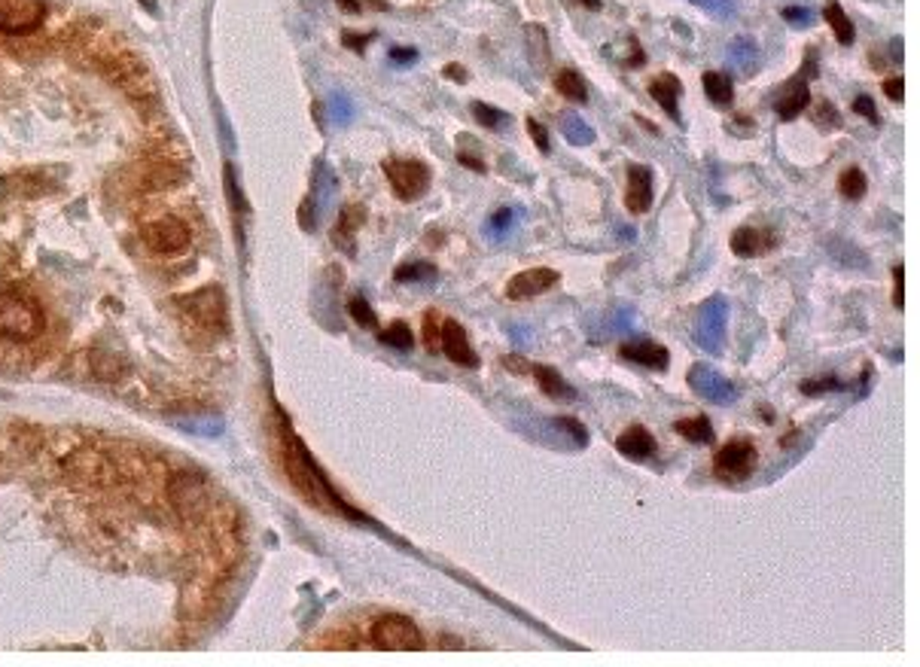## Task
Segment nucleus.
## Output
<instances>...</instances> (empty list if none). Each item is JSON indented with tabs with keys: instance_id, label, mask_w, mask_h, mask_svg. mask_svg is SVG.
<instances>
[{
	"instance_id": "nucleus-32",
	"label": "nucleus",
	"mask_w": 920,
	"mask_h": 667,
	"mask_svg": "<svg viewBox=\"0 0 920 667\" xmlns=\"http://www.w3.org/2000/svg\"><path fill=\"white\" fill-rule=\"evenodd\" d=\"M439 336H442V314L437 308L424 314V345L430 354H439Z\"/></svg>"
},
{
	"instance_id": "nucleus-50",
	"label": "nucleus",
	"mask_w": 920,
	"mask_h": 667,
	"mask_svg": "<svg viewBox=\"0 0 920 667\" xmlns=\"http://www.w3.org/2000/svg\"><path fill=\"white\" fill-rule=\"evenodd\" d=\"M582 4H588V10H601V0H582Z\"/></svg>"
},
{
	"instance_id": "nucleus-29",
	"label": "nucleus",
	"mask_w": 920,
	"mask_h": 667,
	"mask_svg": "<svg viewBox=\"0 0 920 667\" xmlns=\"http://www.w3.org/2000/svg\"><path fill=\"white\" fill-rule=\"evenodd\" d=\"M378 341H381L384 347H393V351H408V347L415 345V336L406 323H390V327L378 336Z\"/></svg>"
},
{
	"instance_id": "nucleus-46",
	"label": "nucleus",
	"mask_w": 920,
	"mask_h": 667,
	"mask_svg": "<svg viewBox=\"0 0 920 667\" xmlns=\"http://www.w3.org/2000/svg\"><path fill=\"white\" fill-rule=\"evenodd\" d=\"M906 292H902V265H893V305L902 308Z\"/></svg>"
},
{
	"instance_id": "nucleus-4",
	"label": "nucleus",
	"mask_w": 920,
	"mask_h": 667,
	"mask_svg": "<svg viewBox=\"0 0 920 667\" xmlns=\"http://www.w3.org/2000/svg\"><path fill=\"white\" fill-rule=\"evenodd\" d=\"M756 460H759V454H756V445L750 442V439L737 436V439L726 442L717 451V458H713V476H717L719 482H726V485L746 482V478L753 476V469H756Z\"/></svg>"
},
{
	"instance_id": "nucleus-5",
	"label": "nucleus",
	"mask_w": 920,
	"mask_h": 667,
	"mask_svg": "<svg viewBox=\"0 0 920 667\" xmlns=\"http://www.w3.org/2000/svg\"><path fill=\"white\" fill-rule=\"evenodd\" d=\"M381 168L402 201H415L430 190V168L421 159H384Z\"/></svg>"
},
{
	"instance_id": "nucleus-14",
	"label": "nucleus",
	"mask_w": 920,
	"mask_h": 667,
	"mask_svg": "<svg viewBox=\"0 0 920 667\" xmlns=\"http://www.w3.org/2000/svg\"><path fill=\"white\" fill-rule=\"evenodd\" d=\"M811 104V88H808V77L799 70V77L790 79L784 88H780V95H777V101H774V110H777V116L780 119H795L799 113H804V107Z\"/></svg>"
},
{
	"instance_id": "nucleus-10",
	"label": "nucleus",
	"mask_w": 920,
	"mask_h": 667,
	"mask_svg": "<svg viewBox=\"0 0 920 667\" xmlns=\"http://www.w3.org/2000/svg\"><path fill=\"white\" fill-rule=\"evenodd\" d=\"M439 351L448 357L451 363L475 369L479 366V354L473 351L470 338H466L464 327L457 320H442V336H439Z\"/></svg>"
},
{
	"instance_id": "nucleus-2",
	"label": "nucleus",
	"mask_w": 920,
	"mask_h": 667,
	"mask_svg": "<svg viewBox=\"0 0 920 667\" xmlns=\"http://www.w3.org/2000/svg\"><path fill=\"white\" fill-rule=\"evenodd\" d=\"M369 646L378 649V653H421L427 644L408 616L384 613L369 628Z\"/></svg>"
},
{
	"instance_id": "nucleus-13",
	"label": "nucleus",
	"mask_w": 920,
	"mask_h": 667,
	"mask_svg": "<svg viewBox=\"0 0 920 667\" xmlns=\"http://www.w3.org/2000/svg\"><path fill=\"white\" fill-rule=\"evenodd\" d=\"M625 208L631 210V214H646V210L652 208V168L649 165H631L628 168Z\"/></svg>"
},
{
	"instance_id": "nucleus-44",
	"label": "nucleus",
	"mask_w": 920,
	"mask_h": 667,
	"mask_svg": "<svg viewBox=\"0 0 920 667\" xmlns=\"http://www.w3.org/2000/svg\"><path fill=\"white\" fill-rule=\"evenodd\" d=\"M372 37L375 34H351V31H344L342 40H344V46H351L354 52H363V49L372 43Z\"/></svg>"
},
{
	"instance_id": "nucleus-20",
	"label": "nucleus",
	"mask_w": 920,
	"mask_h": 667,
	"mask_svg": "<svg viewBox=\"0 0 920 667\" xmlns=\"http://www.w3.org/2000/svg\"><path fill=\"white\" fill-rule=\"evenodd\" d=\"M701 86H704V92H708V97L717 107H732L735 104V83H732V77L728 73H722V70H708L701 77Z\"/></svg>"
},
{
	"instance_id": "nucleus-16",
	"label": "nucleus",
	"mask_w": 920,
	"mask_h": 667,
	"mask_svg": "<svg viewBox=\"0 0 920 667\" xmlns=\"http://www.w3.org/2000/svg\"><path fill=\"white\" fill-rule=\"evenodd\" d=\"M774 232H762V229H753V226H741L735 235H732V250H735V256H741V259H753V256H762L765 250L774 247Z\"/></svg>"
},
{
	"instance_id": "nucleus-39",
	"label": "nucleus",
	"mask_w": 920,
	"mask_h": 667,
	"mask_svg": "<svg viewBox=\"0 0 920 667\" xmlns=\"http://www.w3.org/2000/svg\"><path fill=\"white\" fill-rule=\"evenodd\" d=\"M692 4L701 6V10H708L710 15H719V19H726V15L735 13V0H692Z\"/></svg>"
},
{
	"instance_id": "nucleus-35",
	"label": "nucleus",
	"mask_w": 920,
	"mask_h": 667,
	"mask_svg": "<svg viewBox=\"0 0 920 667\" xmlns=\"http://www.w3.org/2000/svg\"><path fill=\"white\" fill-rule=\"evenodd\" d=\"M519 223V210H512V208H500L494 217H491V223H488V229L494 232V235H503L509 232L512 226Z\"/></svg>"
},
{
	"instance_id": "nucleus-23",
	"label": "nucleus",
	"mask_w": 920,
	"mask_h": 667,
	"mask_svg": "<svg viewBox=\"0 0 920 667\" xmlns=\"http://www.w3.org/2000/svg\"><path fill=\"white\" fill-rule=\"evenodd\" d=\"M524 40H528V59L533 68H549V59H552V49H549V37L543 24H528L524 28Z\"/></svg>"
},
{
	"instance_id": "nucleus-1",
	"label": "nucleus",
	"mask_w": 920,
	"mask_h": 667,
	"mask_svg": "<svg viewBox=\"0 0 920 667\" xmlns=\"http://www.w3.org/2000/svg\"><path fill=\"white\" fill-rule=\"evenodd\" d=\"M46 327V311L31 292L0 290V338L31 341Z\"/></svg>"
},
{
	"instance_id": "nucleus-31",
	"label": "nucleus",
	"mask_w": 920,
	"mask_h": 667,
	"mask_svg": "<svg viewBox=\"0 0 920 667\" xmlns=\"http://www.w3.org/2000/svg\"><path fill=\"white\" fill-rule=\"evenodd\" d=\"M473 116H475V122H479V125L491 128V132H500V128H503L506 122H509V116H506L503 110L491 107V104H484V101H475V104H473Z\"/></svg>"
},
{
	"instance_id": "nucleus-49",
	"label": "nucleus",
	"mask_w": 920,
	"mask_h": 667,
	"mask_svg": "<svg viewBox=\"0 0 920 667\" xmlns=\"http://www.w3.org/2000/svg\"><path fill=\"white\" fill-rule=\"evenodd\" d=\"M335 113L342 116V122H348L351 113H354V110H351V101L344 95H335Z\"/></svg>"
},
{
	"instance_id": "nucleus-34",
	"label": "nucleus",
	"mask_w": 920,
	"mask_h": 667,
	"mask_svg": "<svg viewBox=\"0 0 920 667\" xmlns=\"http://www.w3.org/2000/svg\"><path fill=\"white\" fill-rule=\"evenodd\" d=\"M814 122H817L820 128H823V132H838V128H841V116H838L835 104H829V101H820L817 104Z\"/></svg>"
},
{
	"instance_id": "nucleus-27",
	"label": "nucleus",
	"mask_w": 920,
	"mask_h": 667,
	"mask_svg": "<svg viewBox=\"0 0 920 667\" xmlns=\"http://www.w3.org/2000/svg\"><path fill=\"white\" fill-rule=\"evenodd\" d=\"M439 274V268L433 263H406L393 272V281L397 283H433Z\"/></svg>"
},
{
	"instance_id": "nucleus-9",
	"label": "nucleus",
	"mask_w": 920,
	"mask_h": 667,
	"mask_svg": "<svg viewBox=\"0 0 920 667\" xmlns=\"http://www.w3.org/2000/svg\"><path fill=\"white\" fill-rule=\"evenodd\" d=\"M180 308L186 311V317H192L199 327L204 329H223L226 327V296L223 290L208 287L199 290L192 296L180 299Z\"/></svg>"
},
{
	"instance_id": "nucleus-28",
	"label": "nucleus",
	"mask_w": 920,
	"mask_h": 667,
	"mask_svg": "<svg viewBox=\"0 0 920 667\" xmlns=\"http://www.w3.org/2000/svg\"><path fill=\"white\" fill-rule=\"evenodd\" d=\"M868 190V181H866V174L857 168V165H850V168H844L841 171V177H838V192L844 195L848 201H859L862 195H866Z\"/></svg>"
},
{
	"instance_id": "nucleus-22",
	"label": "nucleus",
	"mask_w": 920,
	"mask_h": 667,
	"mask_svg": "<svg viewBox=\"0 0 920 667\" xmlns=\"http://www.w3.org/2000/svg\"><path fill=\"white\" fill-rule=\"evenodd\" d=\"M728 61H732L744 77H750L756 70V64H759V43H756L753 37L732 40V46H728Z\"/></svg>"
},
{
	"instance_id": "nucleus-36",
	"label": "nucleus",
	"mask_w": 920,
	"mask_h": 667,
	"mask_svg": "<svg viewBox=\"0 0 920 667\" xmlns=\"http://www.w3.org/2000/svg\"><path fill=\"white\" fill-rule=\"evenodd\" d=\"M555 427H558V430H564V433H570V439L579 445V449H582V445H588V430L582 427L577 418H558V421H555Z\"/></svg>"
},
{
	"instance_id": "nucleus-25",
	"label": "nucleus",
	"mask_w": 920,
	"mask_h": 667,
	"mask_svg": "<svg viewBox=\"0 0 920 667\" xmlns=\"http://www.w3.org/2000/svg\"><path fill=\"white\" fill-rule=\"evenodd\" d=\"M555 88L561 92V97H570V101H577V104H586L588 101L586 79H582L579 70H573V68H561V70L555 73Z\"/></svg>"
},
{
	"instance_id": "nucleus-15",
	"label": "nucleus",
	"mask_w": 920,
	"mask_h": 667,
	"mask_svg": "<svg viewBox=\"0 0 920 667\" xmlns=\"http://www.w3.org/2000/svg\"><path fill=\"white\" fill-rule=\"evenodd\" d=\"M680 92H683V86H680V79L673 77V73H659V77L649 83V97H652L673 122L683 125V119H680Z\"/></svg>"
},
{
	"instance_id": "nucleus-12",
	"label": "nucleus",
	"mask_w": 920,
	"mask_h": 667,
	"mask_svg": "<svg viewBox=\"0 0 920 667\" xmlns=\"http://www.w3.org/2000/svg\"><path fill=\"white\" fill-rule=\"evenodd\" d=\"M619 354H622V360H631V363H637V366H646V369H659V372H664V369L671 366L668 347L659 345V341H652V338H631V341H622Z\"/></svg>"
},
{
	"instance_id": "nucleus-24",
	"label": "nucleus",
	"mask_w": 920,
	"mask_h": 667,
	"mask_svg": "<svg viewBox=\"0 0 920 667\" xmlns=\"http://www.w3.org/2000/svg\"><path fill=\"white\" fill-rule=\"evenodd\" d=\"M823 15H826L829 28H832V34H835V40L841 46H850L853 40H857V28H853V22L848 19V13L841 10V4H838V0H829Z\"/></svg>"
},
{
	"instance_id": "nucleus-30",
	"label": "nucleus",
	"mask_w": 920,
	"mask_h": 667,
	"mask_svg": "<svg viewBox=\"0 0 920 667\" xmlns=\"http://www.w3.org/2000/svg\"><path fill=\"white\" fill-rule=\"evenodd\" d=\"M475 150H479L475 137H470V134H460L457 137V162H460V165H466V168H473L475 174H484L488 168H484V162L479 159V153H475Z\"/></svg>"
},
{
	"instance_id": "nucleus-8",
	"label": "nucleus",
	"mask_w": 920,
	"mask_h": 667,
	"mask_svg": "<svg viewBox=\"0 0 920 667\" xmlns=\"http://www.w3.org/2000/svg\"><path fill=\"white\" fill-rule=\"evenodd\" d=\"M686 384L695 396H701V400H708L713 405H728L737 400V387L728 378H722L708 363H695L686 375Z\"/></svg>"
},
{
	"instance_id": "nucleus-17",
	"label": "nucleus",
	"mask_w": 920,
	"mask_h": 667,
	"mask_svg": "<svg viewBox=\"0 0 920 667\" xmlns=\"http://www.w3.org/2000/svg\"><path fill=\"white\" fill-rule=\"evenodd\" d=\"M615 449H619V454H625V458H631V460H646V458H652V454H655V439H652V433H649L646 427L634 424V427H628L619 439H615Z\"/></svg>"
},
{
	"instance_id": "nucleus-3",
	"label": "nucleus",
	"mask_w": 920,
	"mask_h": 667,
	"mask_svg": "<svg viewBox=\"0 0 920 667\" xmlns=\"http://www.w3.org/2000/svg\"><path fill=\"white\" fill-rule=\"evenodd\" d=\"M726 327H728L726 296H710L708 302L698 308L695 327H692L695 345L708 354H722V347H726Z\"/></svg>"
},
{
	"instance_id": "nucleus-48",
	"label": "nucleus",
	"mask_w": 920,
	"mask_h": 667,
	"mask_svg": "<svg viewBox=\"0 0 920 667\" xmlns=\"http://www.w3.org/2000/svg\"><path fill=\"white\" fill-rule=\"evenodd\" d=\"M500 363H503L509 372H515V375H521V372H530L528 366H533V363H524L521 357H503Z\"/></svg>"
},
{
	"instance_id": "nucleus-38",
	"label": "nucleus",
	"mask_w": 920,
	"mask_h": 667,
	"mask_svg": "<svg viewBox=\"0 0 920 667\" xmlns=\"http://www.w3.org/2000/svg\"><path fill=\"white\" fill-rule=\"evenodd\" d=\"M853 113H859V116H866L872 125H881V113H878L875 107V101L868 95H859V97H853Z\"/></svg>"
},
{
	"instance_id": "nucleus-43",
	"label": "nucleus",
	"mask_w": 920,
	"mask_h": 667,
	"mask_svg": "<svg viewBox=\"0 0 920 667\" xmlns=\"http://www.w3.org/2000/svg\"><path fill=\"white\" fill-rule=\"evenodd\" d=\"M418 55H421V52H418L415 46H397V49H390V61H393V64H412V61H418Z\"/></svg>"
},
{
	"instance_id": "nucleus-37",
	"label": "nucleus",
	"mask_w": 920,
	"mask_h": 667,
	"mask_svg": "<svg viewBox=\"0 0 920 667\" xmlns=\"http://www.w3.org/2000/svg\"><path fill=\"white\" fill-rule=\"evenodd\" d=\"M829 390H844V384L838 378H817V381H802V394L817 396V394H829Z\"/></svg>"
},
{
	"instance_id": "nucleus-42",
	"label": "nucleus",
	"mask_w": 920,
	"mask_h": 667,
	"mask_svg": "<svg viewBox=\"0 0 920 667\" xmlns=\"http://www.w3.org/2000/svg\"><path fill=\"white\" fill-rule=\"evenodd\" d=\"M780 15H784V19H786V22H799V24H808V22H814V13H811V10H808V6H786V10H784V13H780Z\"/></svg>"
},
{
	"instance_id": "nucleus-18",
	"label": "nucleus",
	"mask_w": 920,
	"mask_h": 667,
	"mask_svg": "<svg viewBox=\"0 0 920 667\" xmlns=\"http://www.w3.org/2000/svg\"><path fill=\"white\" fill-rule=\"evenodd\" d=\"M363 223H366V208L363 205H348V208H344L342 217H339V226H335V232H333L335 247H344V254L354 256L357 254L354 235H357V229Z\"/></svg>"
},
{
	"instance_id": "nucleus-45",
	"label": "nucleus",
	"mask_w": 920,
	"mask_h": 667,
	"mask_svg": "<svg viewBox=\"0 0 920 667\" xmlns=\"http://www.w3.org/2000/svg\"><path fill=\"white\" fill-rule=\"evenodd\" d=\"M884 95L890 97V101H902V95H906L902 77H887V79H884Z\"/></svg>"
},
{
	"instance_id": "nucleus-47",
	"label": "nucleus",
	"mask_w": 920,
	"mask_h": 667,
	"mask_svg": "<svg viewBox=\"0 0 920 667\" xmlns=\"http://www.w3.org/2000/svg\"><path fill=\"white\" fill-rule=\"evenodd\" d=\"M446 77L451 79V83H466L470 73H466L464 64H446Z\"/></svg>"
},
{
	"instance_id": "nucleus-7",
	"label": "nucleus",
	"mask_w": 920,
	"mask_h": 667,
	"mask_svg": "<svg viewBox=\"0 0 920 667\" xmlns=\"http://www.w3.org/2000/svg\"><path fill=\"white\" fill-rule=\"evenodd\" d=\"M144 244L153 254H183L189 247V226L177 217H159L144 226Z\"/></svg>"
},
{
	"instance_id": "nucleus-6",
	"label": "nucleus",
	"mask_w": 920,
	"mask_h": 667,
	"mask_svg": "<svg viewBox=\"0 0 920 667\" xmlns=\"http://www.w3.org/2000/svg\"><path fill=\"white\" fill-rule=\"evenodd\" d=\"M46 19V0H0V34H31Z\"/></svg>"
},
{
	"instance_id": "nucleus-19",
	"label": "nucleus",
	"mask_w": 920,
	"mask_h": 667,
	"mask_svg": "<svg viewBox=\"0 0 920 667\" xmlns=\"http://www.w3.org/2000/svg\"><path fill=\"white\" fill-rule=\"evenodd\" d=\"M530 375L537 378V384L540 390L549 396V400H561V403H570V400H577V390H573L567 381L561 378V372H555L552 366H543V363H537V366H530Z\"/></svg>"
},
{
	"instance_id": "nucleus-41",
	"label": "nucleus",
	"mask_w": 920,
	"mask_h": 667,
	"mask_svg": "<svg viewBox=\"0 0 920 667\" xmlns=\"http://www.w3.org/2000/svg\"><path fill=\"white\" fill-rule=\"evenodd\" d=\"M226 192H229V201H232V208L235 210H244L248 205H244V199H241V192H238V183H235V171L232 165L226 168Z\"/></svg>"
},
{
	"instance_id": "nucleus-26",
	"label": "nucleus",
	"mask_w": 920,
	"mask_h": 667,
	"mask_svg": "<svg viewBox=\"0 0 920 667\" xmlns=\"http://www.w3.org/2000/svg\"><path fill=\"white\" fill-rule=\"evenodd\" d=\"M673 433H680V436L689 439V442H695V445H710L713 442V427H710V421L704 418V414H698V418L677 421V424H673Z\"/></svg>"
},
{
	"instance_id": "nucleus-33",
	"label": "nucleus",
	"mask_w": 920,
	"mask_h": 667,
	"mask_svg": "<svg viewBox=\"0 0 920 667\" xmlns=\"http://www.w3.org/2000/svg\"><path fill=\"white\" fill-rule=\"evenodd\" d=\"M348 311H351V317H354V320L360 323V327H366V329H375V327H378V317H375V311H372V305H369L363 296L351 299Z\"/></svg>"
},
{
	"instance_id": "nucleus-21",
	"label": "nucleus",
	"mask_w": 920,
	"mask_h": 667,
	"mask_svg": "<svg viewBox=\"0 0 920 667\" xmlns=\"http://www.w3.org/2000/svg\"><path fill=\"white\" fill-rule=\"evenodd\" d=\"M558 125H561V134L567 137V144H573V146H588V144H595V128H591L588 122L579 116V113L564 110V113H561V119H558Z\"/></svg>"
},
{
	"instance_id": "nucleus-40",
	"label": "nucleus",
	"mask_w": 920,
	"mask_h": 667,
	"mask_svg": "<svg viewBox=\"0 0 920 667\" xmlns=\"http://www.w3.org/2000/svg\"><path fill=\"white\" fill-rule=\"evenodd\" d=\"M528 134L533 137V144L540 146V153H543V156H549V153H552V146H549V132H546V128L540 125V122L533 119V116L528 119Z\"/></svg>"
},
{
	"instance_id": "nucleus-11",
	"label": "nucleus",
	"mask_w": 920,
	"mask_h": 667,
	"mask_svg": "<svg viewBox=\"0 0 920 667\" xmlns=\"http://www.w3.org/2000/svg\"><path fill=\"white\" fill-rule=\"evenodd\" d=\"M555 283H561V274H558L555 268H528V272L515 274V278L506 283V296L530 299V296H540V292L552 290Z\"/></svg>"
}]
</instances>
